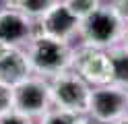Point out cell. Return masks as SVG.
<instances>
[{
	"instance_id": "6da1fadb",
	"label": "cell",
	"mask_w": 128,
	"mask_h": 124,
	"mask_svg": "<svg viewBox=\"0 0 128 124\" xmlns=\"http://www.w3.org/2000/svg\"><path fill=\"white\" fill-rule=\"evenodd\" d=\"M128 17L122 13L116 2L99 4L97 11H93L89 17H85L78 27V35L83 37L85 46L91 48H110L122 37L124 25Z\"/></svg>"
},
{
	"instance_id": "7a4b0ae2",
	"label": "cell",
	"mask_w": 128,
	"mask_h": 124,
	"mask_svg": "<svg viewBox=\"0 0 128 124\" xmlns=\"http://www.w3.org/2000/svg\"><path fill=\"white\" fill-rule=\"evenodd\" d=\"M27 58L33 72L54 77L72 66L74 50L68 46V41L54 39L48 35H35L27 46Z\"/></svg>"
},
{
	"instance_id": "3957f363",
	"label": "cell",
	"mask_w": 128,
	"mask_h": 124,
	"mask_svg": "<svg viewBox=\"0 0 128 124\" xmlns=\"http://www.w3.org/2000/svg\"><path fill=\"white\" fill-rule=\"evenodd\" d=\"M50 97L58 105V110L70 114H89V99L91 89L78 72L74 70H62L50 77Z\"/></svg>"
},
{
	"instance_id": "277c9868",
	"label": "cell",
	"mask_w": 128,
	"mask_h": 124,
	"mask_svg": "<svg viewBox=\"0 0 128 124\" xmlns=\"http://www.w3.org/2000/svg\"><path fill=\"white\" fill-rule=\"evenodd\" d=\"M126 110L128 97L124 87L110 83V85H101L99 89L91 91L89 116H93L97 122H116L126 114Z\"/></svg>"
},
{
	"instance_id": "5b68a950",
	"label": "cell",
	"mask_w": 128,
	"mask_h": 124,
	"mask_svg": "<svg viewBox=\"0 0 128 124\" xmlns=\"http://www.w3.org/2000/svg\"><path fill=\"white\" fill-rule=\"evenodd\" d=\"M74 72H78L87 83L93 85H110L112 83V62L108 52H101L99 48L85 46L81 50H74L72 66Z\"/></svg>"
},
{
	"instance_id": "8992f818",
	"label": "cell",
	"mask_w": 128,
	"mask_h": 124,
	"mask_svg": "<svg viewBox=\"0 0 128 124\" xmlns=\"http://www.w3.org/2000/svg\"><path fill=\"white\" fill-rule=\"evenodd\" d=\"M35 33V21L25 13H21L17 6L6 4L0 8V41L12 48H23L29 46Z\"/></svg>"
},
{
	"instance_id": "52a82bcc",
	"label": "cell",
	"mask_w": 128,
	"mask_h": 124,
	"mask_svg": "<svg viewBox=\"0 0 128 124\" xmlns=\"http://www.w3.org/2000/svg\"><path fill=\"white\" fill-rule=\"evenodd\" d=\"M14 93V110H19L25 116H37L48 110L50 97V85L48 81L39 77H27L25 81L17 83L12 87Z\"/></svg>"
},
{
	"instance_id": "ba28073f",
	"label": "cell",
	"mask_w": 128,
	"mask_h": 124,
	"mask_svg": "<svg viewBox=\"0 0 128 124\" xmlns=\"http://www.w3.org/2000/svg\"><path fill=\"white\" fill-rule=\"evenodd\" d=\"M81 27V21L68 11V6L62 2L54 4L42 19L35 21V35H48L54 39H62V41H70Z\"/></svg>"
},
{
	"instance_id": "9c48e42d",
	"label": "cell",
	"mask_w": 128,
	"mask_h": 124,
	"mask_svg": "<svg viewBox=\"0 0 128 124\" xmlns=\"http://www.w3.org/2000/svg\"><path fill=\"white\" fill-rule=\"evenodd\" d=\"M31 64L27 52H23V48H8L0 56V81L6 85H17V83L25 81L31 77Z\"/></svg>"
},
{
	"instance_id": "30bf717a",
	"label": "cell",
	"mask_w": 128,
	"mask_h": 124,
	"mask_svg": "<svg viewBox=\"0 0 128 124\" xmlns=\"http://www.w3.org/2000/svg\"><path fill=\"white\" fill-rule=\"evenodd\" d=\"M110 62H112V83L128 89V48L126 46H110Z\"/></svg>"
},
{
	"instance_id": "8fae6325",
	"label": "cell",
	"mask_w": 128,
	"mask_h": 124,
	"mask_svg": "<svg viewBox=\"0 0 128 124\" xmlns=\"http://www.w3.org/2000/svg\"><path fill=\"white\" fill-rule=\"evenodd\" d=\"M58 2L60 0H14V2H10V4L17 6L19 11L25 13L27 17H31L33 21H37Z\"/></svg>"
},
{
	"instance_id": "7c38bea8",
	"label": "cell",
	"mask_w": 128,
	"mask_h": 124,
	"mask_svg": "<svg viewBox=\"0 0 128 124\" xmlns=\"http://www.w3.org/2000/svg\"><path fill=\"white\" fill-rule=\"evenodd\" d=\"M42 124H91L87 114H70V112H54L48 114Z\"/></svg>"
},
{
	"instance_id": "4fadbf2b",
	"label": "cell",
	"mask_w": 128,
	"mask_h": 124,
	"mask_svg": "<svg viewBox=\"0 0 128 124\" xmlns=\"http://www.w3.org/2000/svg\"><path fill=\"white\" fill-rule=\"evenodd\" d=\"M68 6V11L72 13L78 21H83L85 17H89L93 11H97L101 0H62Z\"/></svg>"
},
{
	"instance_id": "5bb4252c",
	"label": "cell",
	"mask_w": 128,
	"mask_h": 124,
	"mask_svg": "<svg viewBox=\"0 0 128 124\" xmlns=\"http://www.w3.org/2000/svg\"><path fill=\"white\" fill-rule=\"evenodd\" d=\"M14 110V93H12V85L0 81V116Z\"/></svg>"
},
{
	"instance_id": "9a60e30c",
	"label": "cell",
	"mask_w": 128,
	"mask_h": 124,
	"mask_svg": "<svg viewBox=\"0 0 128 124\" xmlns=\"http://www.w3.org/2000/svg\"><path fill=\"white\" fill-rule=\"evenodd\" d=\"M0 124H31V120H29V116L21 114L19 110H10L0 116Z\"/></svg>"
},
{
	"instance_id": "2e32d148",
	"label": "cell",
	"mask_w": 128,
	"mask_h": 124,
	"mask_svg": "<svg viewBox=\"0 0 128 124\" xmlns=\"http://www.w3.org/2000/svg\"><path fill=\"white\" fill-rule=\"evenodd\" d=\"M122 46H126L128 48V19H126V25H124V31H122Z\"/></svg>"
},
{
	"instance_id": "e0dca14e",
	"label": "cell",
	"mask_w": 128,
	"mask_h": 124,
	"mask_svg": "<svg viewBox=\"0 0 128 124\" xmlns=\"http://www.w3.org/2000/svg\"><path fill=\"white\" fill-rule=\"evenodd\" d=\"M116 124H128V116L124 114V116H122V118H120V120H116Z\"/></svg>"
},
{
	"instance_id": "ac0fdd59",
	"label": "cell",
	"mask_w": 128,
	"mask_h": 124,
	"mask_svg": "<svg viewBox=\"0 0 128 124\" xmlns=\"http://www.w3.org/2000/svg\"><path fill=\"white\" fill-rule=\"evenodd\" d=\"M6 2H8V4H10V2H14V0H6Z\"/></svg>"
},
{
	"instance_id": "d6986e66",
	"label": "cell",
	"mask_w": 128,
	"mask_h": 124,
	"mask_svg": "<svg viewBox=\"0 0 128 124\" xmlns=\"http://www.w3.org/2000/svg\"><path fill=\"white\" fill-rule=\"evenodd\" d=\"M126 97H128V89H126Z\"/></svg>"
}]
</instances>
